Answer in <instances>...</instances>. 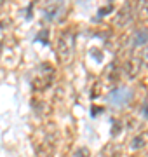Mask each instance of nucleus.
<instances>
[{"label": "nucleus", "mask_w": 148, "mask_h": 157, "mask_svg": "<svg viewBox=\"0 0 148 157\" xmlns=\"http://www.w3.org/2000/svg\"><path fill=\"white\" fill-rule=\"evenodd\" d=\"M129 94L131 93H129L127 89H117V91H113V93L110 94V101L115 103V105H124L131 100Z\"/></svg>", "instance_id": "1"}]
</instances>
